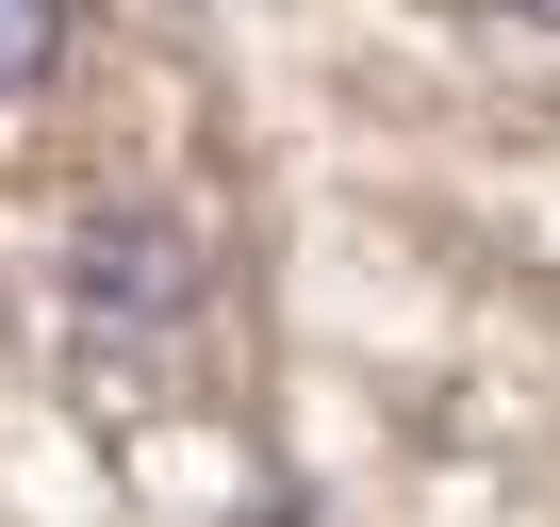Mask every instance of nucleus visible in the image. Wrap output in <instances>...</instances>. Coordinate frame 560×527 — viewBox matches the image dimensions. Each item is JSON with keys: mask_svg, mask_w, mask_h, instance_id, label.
<instances>
[{"mask_svg": "<svg viewBox=\"0 0 560 527\" xmlns=\"http://www.w3.org/2000/svg\"><path fill=\"white\" fill-rule=\"evenodd\" d=\"M511 17H544V34H560V0H511Z\"/></svg>", "mask_w": 560, "mask_h": 527, "instance_id": "nucleus-2", "label": "nucleus"}, {"mask_svg": "<svg viewBox=\"0 0 560 527\" xmlns=\"http://www.w3.org/2000/svg\"><path fill=\"white\" fill-rule=\"evenodd\" d=\"M67 50H83V0H0V99H34Z\"/></svg>", "mask_w": 560, "mask_h": 527, "instance_id": "nucleus-1", "label": "nucleus"}]
</instances>
